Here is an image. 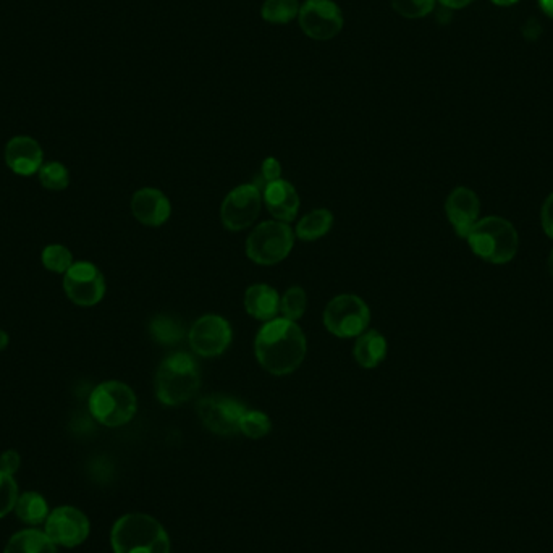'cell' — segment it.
Segmentation results:
<instances>
[{"label": "cell", "instance_id": "cell-19", "mask_svg": "<svg viewBox=\"0 0 553 553\" xmlns=\"http://www.w3.org/2000/svg\"><path fill=\"white\" fill-rule=\"evenodd\" d=\"M353 353L359 366H363L364 369L376 368L387 355V342L376 330L364 332L358 338Z\"/></svg>", "mask_w": 553, "mask_h": 553}, {"label": "cell", "instance_id": "cell-8", "mask_svg": "<svg viewBox=\"0 0 553 553\" xmlns=\"http://www.w3.org/2000/svg\"><path fill=\"white\" fill-rule=\"evenodd\" d=\"M300 28L314 41H329L343 30V13L334 0H306L298 13Z\"/></svg>", "mask_w": 553, "mask_h": 553}, {"label": "cell", "instance_id": "cell-25", "mask_svg": "<svg viewBox=\"0 0 553 553\" xmlns=\"http://www.w3.org/2000/svg\"><path fill=\"white\" fill-rule=\"evenodd\" d=\"M38 174L39 180H41V183H43L44 188H47V190L62 191L70 183L68 169L64 164H60V162L44 164Z\"/></svg>", "mask_w": 553, "mask_h": 553}, {"label": "cell", "instance_id": "cell-16", "mask_svg": "<svg viewBox=\"0 0 553 553\" xmlns=\"http://www.w3.org/2000/svg\"><path fill=\"white\" fill-rule=\"evenodd\" d=\"M131 211L141 224L148 225V227H159L169 220L172 207L162 191L143 188V190L136 191L135 196L131 199Z\"/></svg>", "mask_w": 553, "mask_h": 553}, {"label": "cell", "instance_id": "cell-35", "mask_svg": "<svg viewBox=\"0 0 553 553\" xmlns=\"http://www.w3.org/2000/svg\"><path fill=\"white\" fill-rule=\"evenodd\" d=\"M541 34V26L537 25L536 20L526 23L524 26V36L528 39H537Z\"/></svg>", "mask_w": 553, "mask_h": 553}, {"label": "cell", "instance_id": "cell-17", "mask_svg": "<svg viewBox=\"0 0 553 553\" xmlns=\"http://www.w3.org/2000/svg\"><path fill=\"white\" fill-rule=\"evenodd\" d=\"M264 203L275 219L282 222L295 220L298 209H300V196L296 193L292 183L285 180H275L264 186Z\"/></svg>", "mask_w": 553, "mask_h": 553}, {"label": "cell", "instance_id": "cell-28", "mask_svg": "<svg viewBox=\"0 0 553 553\" xmlns=\"http://www.w3.org/2000/svg\"><path fill=\"white\" fill-rule=\"evenodd\" d=\"M306 293L303 288L293 287L283 295L280 300V313L285 316L288 321H298L300 317H303L304 311H306Z\"/></svg>", "mask_w": 553, "mask_h": 553}, {"label": "cell", "instance_id": "cell-12", "mask_svg": "<svg viewBox=\"0 0 553 553\" xmlns=\"http://www.w3.org/2000/svg\"><path fill=\"white\" fill-rule=\"evenodd\" d=\"M188 338L196 355L212 358L227 350L232 342V327L224 317L207 314L193 324Z\"/></svg>", "mask_w": 553, "mask_h": 553}, {"label": "cell", "instance_id": "cell-39", "mask_svg": "<svg viewBox=\"0 0 553 553\" xmlns=\"http://www.w3.org/2000/svg\"><path fill=\"white\" fill-rule=\"evenodd\" d=\"M547 267H549V274L553 280V250L550 251L549 259H547Z\"/></svg>", "mask_w": 553, "mask_h": 553}, {"label": "cell", "instance_id": "cell-27", "mask_svg": "<svg viewBox=\"0 0 553 553\" xmlns=\"http://www.w3.org/2000/svg\"><path fill=\"white\" fill-rule=\"evenodd\" d=\"M43 264L47 271L65 274L73 266V256L65 246H46L43 251Z\"/></svg>", "mask_w": 553, "mask_h": 553}, {"label": "cell", "instance_id": "cell-30", "mask_svg": "<svg viewBox=\"0 0 553 553\" xmlns=\"http://www.w3.org/2000/svg\"><path fill=\"white\" fill-rule=\"evenodd\" d=\"M18 500V486L13 476L0 471V518L9 515Z\"/></svg>", "mask_w": 553, "mask_h": 553}, {"label": "cell", "instance_id": "cell-5", "mask_svg": "<svg viewBox=\"0 0 553 553\" xmlns=\"http://www.w3.org/2000/svg\"><path fill=\"white\" fill-rule=\"evenodd\" d=\"M136 408L135 392L117 380L98 385L89 395V411L102 426L120 427L130 423Z\"/></svg>", "mask_w": 553, "mask_h": 553}, {"label": "cell", "instance_id": "cell-11", "mask_svg": "<svg viewBox=\"0 0 553 553\" xmlns=\"http://www.w3.org/2000/svg\"><path fill=\"white\" fill-rule=\"evenodd\" d=\"M196 410L209 431L224 437L240 432L241 418L246 413L245 406L227 397L203 398L199 400Z\"/></svg>", "mask_w": 553, "mask_h": 553}, {"label": "cell", "instance_id": "cell-26", "mask_svg": "<svg viewBox=\"0 0 553 553\" xmlns=\"http://www.w3.org/2000/svg\"><path fill=\"white\" fill-rule=\"evenodd\" d=\"M272 423L267 414L261 411H248L243 414L240 423V432L250 439H262L271 432Z\"/></svg>", "mask_w": 553, "mask_h": 553}, {"label": "cell", "instance_id": "cell-13", "mask_svg": "<svg viewBox=\"0 0 553 553\" xmlns=\"http://www.w3.org/2000/svg\"><path fill=\"white\" fill-rule=\"evenodd\" d=\"M89 520L85 513L73 507L55 508L46 520V534L55 545L76 547L89 536Z\"/></svg>", "mask_w": 553, "mask_h": 553}, {"label": "cell", "instance_id": "cell-33", "mask_svg": "<svg viewBox=\"0 0 553 553\" xmlns=\"http://www.w3.org/2000/svg\"><path fill=\"white\" fill-rule=\"evenodd\" d=\"M20 463H22L20 455L15 450H7L4 455L0 456V471L13 476L20 468Z\"/></svg>", "mask_w": 553, "mask_h": 553}, {"label": "cell", "instance_id": "cell-2", "mask_svg": "<svg viewBox=\"0 0 553 553\" xmlns=\"http://www.w3.org/2000/svg\"><path fill=\"white\" fill-rule=\"evenodd\" d=\"M465 240L478 258L494 266H505L520 250L518 230L510 220L500 216L479 219Z\"/></svg>", "mask_w": 553, "mask_h": 553}, {"label": "cell", "instance_id": "cell-38", "mask_svg": "<svg viewBox=\"0 0 553 553\" xmlns=\"http://www.w3.org/2000/svg\"><path fill=\"white\" fill-rule=\"evenodd\" d=\"M9 345V335L4 330L0 329V351L5 350Z\"/></svg>", "mask_w": 553, "mask_h": 553}, {"label": "cell", "instance_id": "cell-22", "mask_svg": "<svg viewBox=\"0 0 553 553\" xmlns=\"http://www.w3.org/2000/svg\"><path fill=\"white\" fill-rule=\"evenodd\" d=\"M15 511L20 520L31 524V526L44 523L49 516L46 499L38 492H26V494L20 495L17 505H15Z\"/></svg>", "mask_w": 553, "mask_h": 553}, {"label": "cell", "instance_id": "cell-20", "mask_svg": "<svg viewBox=\"0 0 553 553\" xmlns=\"http://www.w3.org/2000/svg\"><path fill=\"white\" fill-rule=\"evenodd\" d=\"M4 553H57V549L46 532L25 529L10 539Z\"/></svg>", "mask_w": 553, "mask_h": 553}, {"label": "cell", "instance_id": "cell-31", "mask_svg": "<svg viewBox=\"0 0 553 553\" xmlns=\"http://www.w3.org/2000/svg\"><path fill=\"white\" fill-rule=\"evenodd\" d=\"M280 174H282V167H280L279 161L274 159V157H269V159H266L264 164H262L261 178H259L258 183H254V185L258 186L259 190L262 191L267 183L280 180Z\"/></svg>", "mask_w": 553, "mask_h": 553}, {"label": "cell", "instance_id": "cell-7", "mask_svg": "<svg viewBox=\"0 0 553 553\" xmlns=\"http://www.w3.org/2000/svg\"><path fill=\"white\" fill-rule=\"evenodd\" d=\"M369 321L371 311L368 304L355 295L337 296L324 311V326L337 337H358L368 329Z\"/></svg>", "mask_w": 553, "mask_h": 553}, {"label": "cell", "instance_id": "cell-9", "mask_svg": "<svg viewBox=\"0 0 553 553\" xmlns=\"http://www.w3.org/2000/svg\"><path fill=\"white\" fill-rule=\"evenodd\" d=\"M64 288L73 303L89 308L106 295V280L93 262L78 261L65 272Z\"/></svg>", "mask_w": 553, "mask_h": 553}, {"label": "cell", "instance_id": "cell-3", "mask_svg": "<svg viewBox=\"0 0 553 553\" xmlns=\"http://www.w3.org/2000/svg\"><path fill=\"white\" fill-rule=\"evenodd\" d=\"M110 542L114 553H170V537L156 518L130 513L112 528Z\"/></svg>", "mask_w": 553, "mask_h": 553}, {"label": "cell", "instance_id": "cell-29", "mask_svg": "<svg viewBox=\"0 0 553 553\" xmlns=\"http://www.w3.org/2000/svg\"><path fill=\"white\" fill-rule=\"evenodd\" d=\"M437 0H392V7L398 15L416 20L434 12Z\"/></svg>", "mask_w": 553, "mask_h": 553}, {"label": "cell", "instance_id": "cell-37", "mask_svg": "<svg viewBox=\"0 0 553 553\" xmlns=\"http://www.w3.org/2000/svg\"><path fill=\"white\" fill-rule=\"evenodd\" d=\"M492 4L499 5V7H511V5L518 4L520 0H490Z\"/></svg>", "mask_w": 553, "mask_h": 553}, {"label": "cell", "instance_id": "cell-21", "mask_svg": "<svg viewBox=\"0 0 553 553\" xmlns=\"http://www.w3.org/2000/svg\"><path fill=\"white\" fill-rule=\"evenodd\" d=\"M332 225H334L332 212L327 209H317L300 220V224L296 225V235L304 241L317 240L329 233Z\"/></svg>", "mask_w": 553, "mask_h": 553}, {"label": "cell", "instance_id": "cell-1", "mask_svg": "<svg viewBox=\"0 0 553 553\" xmlns=\"http://www.w3.org/2000/svg\"><path fill=\"white\" fill-rule=\"evenodd\" d=\"M254 350L262 368L274 376H287L304 361L306 337L295 322L272 319L259 330Z\"/></svg>", "mask_w": 553, "mask_h": 553}, {"label": "cell", "instance_id": "cell-24", "mask_svg": "<svg viewBox=\"0 0 553 553\" xmlns=\"http://www.w3.org/2000/svg\"><path fill=\"white\" fill-rule=\"evenodd\" d=\"M152 338L161 345H175L185 337L182 322L170 316H156L149 326Z\"/></svg>", "mask_w": 553, "mask_h": 553}, {"label": "cell", "instance_id": "cell-18", "mask_svg": "<svg viewBox=\"0 0 553 553\" xmlns=\"http://www.w3.org/2000/svg\"><path fill=\"white\" fill-rule=\"evenodd\" d=\"M245 308L259 321H272L280 311V296L269 285H253L246 290Z\"/></svg>", "mask_w": 553, "mask_h": 553}, {"label": "cell", "instance_id": "cell-14", "mask_svg": "<svg viewBox=\"0 0 553 553\" xmlns=\"http://www.w3.org/2000/svg\"><path fill=\"white\" fill-rule=\"evenodd\" d=\"M445 214L456 235L468 237V233L478 224L481 214V201L476 191L468 186H456L445 201Z\"/></svg>", "mask_w": 553, "mask_h": 553}, {"label": "cell", "instance_id": "cell-4", "mask_svg": "<svg viewBox=\"0 0 553 553\" xmlns=\"http://www.w3.org/2000/svg\"><path fill=\"white\" fill-rule=\"evenodd\" d=\"M201 385L195 359L185 353L169 356L162 361L156 374V395L167 406L190 402Z\"/></svg>", "mask_w": 553, "mask_h": 553}, {"label": "cell", "instance_id": "cell-6", "mask_svg": "<svg viewBox=\"0 0 553 553\" xmlns=\"http://www.w3.org/2000/svg\"><path fill=\"white\" fill-rule=\"evenodd\" d=\"M295 243L292 228L285 222L269 220L254 228L246 240V254L259 266H274L287 258Z\"/></svg>", "mask_w": 553, "mask_h": 553}, {"label": "cell", "instance_id": "cell-34", "mask_svg": "<svg viewBox=\"0 0 553 553\" xmlns=\"http://www.w3.org/2000/svg\"><path fill=\"white\" fill-rule=\"evenodd\" d=\"M440 4L444 5L448 10H461L473 4L476 0H439Z\"/></svg>", "mask_w": 553, "mask_h": 553}, {"label": "cell", "instance_id": "cell-36", "mask_svg": "<svg viewBox=\"0 0 553 553\" xmlns=\"http://www.w3.org/2000/svg\"><path fill=\"white\" fill-rule=\"evenodd\" d=\"M539 5L547 17L553 18V0H539Z\"/></svg>", "mask_w": 553, "mask_h": 553}, {"label": "cell", "instance_id": "cell-10", "mask_svg": "<svg viewBox=\"0 0 553 553\" xmlns=\"http://www.w3.org/2000/svg\"><path fill=\"white\" fill-rule=\"evenodd\" d=\"M262 206V191L254 183L241 185L230 193L222 203L220 219L232 232H240L254 224Z\"/></svg>", "mask_w": 553, "mask_h": 553}, {"label": "cell", "instance_id": "cell-15", "mask_svg": "<svg viewBox=\"0 0 553 553\" xmlns=\"http://www.w3.org/2000/svg\"><path fill=\"white\" fill-rule=\"evenodd\" d=\"M44 152L41 144L30 136H15L5 148V162L9 169L22 177L38 174L43 167Z\"/></svg>", "mask_w": 553, "mask_h": 553}, {"label": "cell", "instance_id": "cell-23", "mask_svg": "<svg viewBox=\"0 0 553 553\" xmlns=\"http://www.w3.org/2000/svg\"><path fill=\"white\" fill-rule=\"evenodd\" d=\"M300 7L298 0H266L262 4L261 17L272 25H287L298 18Z\"/></svg>", "mask_w": 553, "mask_h": 553}, {"label": "cell", "instance_id": "cell-32", "mask_svg": "<svg viewBox=\"0 0 553 553\" xmlns=\"http://www.w3.org/2000/svg\"><path fill=\"white\" fill-rule=\"evenodd\" d=\"M541 224L545 235L553 240V193L544 199L541 207Z\"/></svg>", "mask_w": 553, "mask_h": 553}]
</instances>
